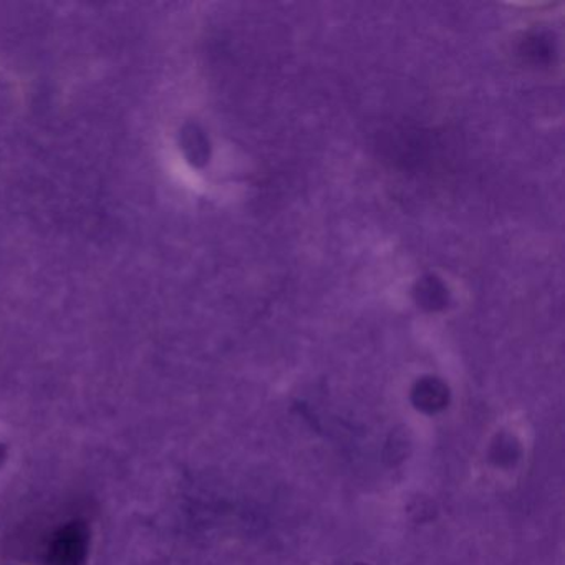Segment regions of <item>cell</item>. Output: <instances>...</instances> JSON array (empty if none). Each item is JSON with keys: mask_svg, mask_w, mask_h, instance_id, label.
Returning <instances> with one entry per match:
<instances>
[{"mask_svg": "<svg viewBox=\"0 0 565 565\" xmlns=\"http://www.w3.org/2000/svg\"><path fill=\"white\" fill-rule=\"evenodd\" d=\"M88 548V532L81 522L62 527L49 547V565H82Z\"/></svg>", "mask_w": 565, "mask_h": 565, "instance_id": "cell-1", "label": "cell"}, {"mask_svg": "<svg viewBox=\"0 0 565 565\" xmlns=\"http://www.w3.org/2000/svg\"><path fill=\"white\" fill-rule=\"evenodd\" d=\"M413 403L423 412H438L448 403V388L438 380H422L413 390Z\"/></svg>", "mask_w": 565, "mask_h": 565, "instance_id": "cell-2", "label": "cell"}]
</instances>
